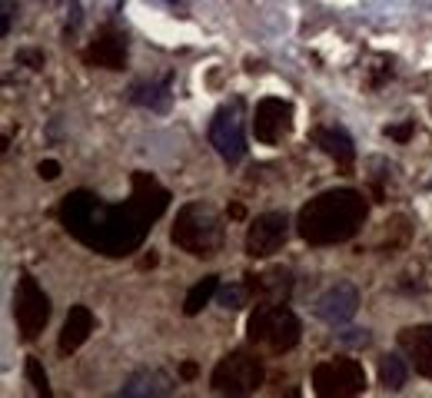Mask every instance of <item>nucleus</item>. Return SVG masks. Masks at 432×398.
<instances>
[{
    "mask_svg": "<svg viewBox=\"0 0 432 398\" xmlns=\"http://www.w3.org/2000/svg\"><path fill=\"white\" fill-rule=\"evenodd\" d=\"M60 226L80 246L110 259H123L143 246L156 219L143 210V203L133 193L127 203H107L87 189H76L60 203Z\"/></svg>",
    "mask_w": 432,
    "mask_h": 398,
    "instance_id": "obj_1",
    "label": "nucleus"
},
{
    "mask_svg": "<svg viewBox=\"0 0 432 398\" xmlns=\"http://www.w3.org/2000/svg\"><path fill=\"white\" fill-rule=\"evenodd\" d=\"M366 199L356 189H330L306 203L296 216V233L306 246H339L366 223Z\"/></svg>",
    "mask_w": 432,
    "mask_h": 398,
    "instance_id": "obj_2",
    "label": "nucleus"
},
{
    "mask_svg": "<svg viewBox=\"0 0 432 398\" xmlns=\"http://www.w3.org/2000/svg\"><path fill=\"white\" fill-rule=\"evenodd\" d=\"M170 239L173 246L190 252V256H213L216 249L223 246V223H220V212L210 206V203H187L177 210V219H173V229H170Z\"/></svg>",
    "mask_w": 432,
    "mask_h": 398,
    "instance_id": "obj_3",
    "label": "nucleus"
},
{
    "mask_svg": "<svg viewBox=\"0 0 432 398\" xmlns=\"http://www.w3.org/2000/svg\"><path fill=\"white\" fill-rule=\"evenodd\" d=\"M246 338L273 352H290L303 338V319L283 302H259L246 319Z\"/></svg>",
    "mask_w": 432,
    "mask_h": 398,
    "instance_id": "obj_4",
    "label": "nucleus"
},
{
    "mask_svg": "<svg viewBox=\"0 0 432 398\" xmlns=\"http://www.w3.org/2000/svg\"><path fill=\"white\" fill-rule=\"evenodd\" d=\"M266 382V369L263 362L250 355V352H229L216 362L210 385L220 395H253L256 388H263Z\"/></svg>",
    "mask_w": 432,
    "mask_h": 398,
    "instance_id": "obj_5",
    "label": "nucleus"
},
{
    "mask_svg": "<svg viewBox=\"0 0 432 398\" xmlns=\"http://www.w3.org/2000/svg\"><path fill=\"white\" fill-rule=\"evenodd\" d=\"M13 319H17V332L34 342V338L47 329V319H50V298L43 292L37 279L30 273H24L17 279V298H13Z\"/></svg>",
    "mask_w": 432,
    "mask_h": 398,
    "instance_id": "obj_6",
    "label": "nucleus"
},
{
    "mask_svg": "<svg viewBox=\"0 0 432 398\" xmlns=\"http://www.w3.org/2000/svg\"><path fill=\"white\" fill-rule=\"evenodd\" d=\"M313 392L319 398H353L366 392V372L356 359H332L313 369Z\"/></svg>",
    "mask_w": 432,
    "mask_h": 398,
    "instance_id": "obj_7",
    "label": "nucleus"
},
{
    "mask_svg": "<svg viewBox=\"0 0 432 398\" xmlns=\"http://www.w3.org/2000/svg\"><path fill=\"white\" fill-rule=\"evenodd\" d=\"M206 137L213 143V149L227 163H240L246 156V133H243V110L240 103H227L213 113Z\"/></svg>",
    "mask_w": 432,
    "mask_h": 398,
    "instance_id": "obj_8",
    "label": "nucleus"
},
{
    "mask_svg": "<svg viewBox=\"0 0 432 398\" xmlns=\"http://www.w3.org/2000/svg\"><path fill=\"white\" fill-rule=\"evenodd\" d=\"M286 236H290V216L283 210H269L259 212L250 229H246V256L250 259H269L276 256L283 246H286Z\"/></svg>",
    "mask_w": 432,
    "mask_h": 398,
    "instance_id": "obj_9",
    "label": "nucleus"
},
{
    "mask_svg": "<svg viewBox=\"0 0 432 398\" xmlns=\"http://www.w3.org/2000/svg\"><path fill=\"white\" fill-rule=\"evenodd\" d=\"M292 126V103L283 97H263L253 110V137L263 146H276Z\"/></svg>",
    "mask_w": 432,
    "mask_h": 398,
    "instance_id": "obj_10",
    "label": "nucleus"
},
{
    "mask_svg": "<svg viewBox=\"0 0 432 398\" xmlns=\"http://www.w3.org/2000/svg\"><path fill=\"white\" fill-rule=\"evenodd\" d=\"M356 312H359V289L353 286V282H336V286H330L316 306L319 319L326 325H336V329L353 322Z\"/></svg>",
    "mask_w": 432,
    "mask_h": 398,
    "instance_id": "obj_11",
    "label": "nucleus"
},
{
    "mask_svg": "<svg viewBox=\"0 0 432 398\" xmlns=\"http://www.w3.org/2000/svg\"><path fill=\"white\" fill-rule=\"evenodd\" d=\"M399 345L409 355V365L422 375L432 378V325H409L399 332Z\"/></svg>",
    "mask_w": 432,
    "mask_h": 398,
    "instance_id": "obj_12",
    "label": "nucleus"
},
{
    "mask_svg": "<svg viewBox=\"0 0 432 398\" xmlns=\"http://www.w3.org/2000/svg\"><path fill=\"white\" fill-rule=\"evenodd\" d=\"M90 67H103V70H123L127 67V40L120 34H103L87 47Z\"/></svg>",
    "mask_w": 432,
    "mask_h": 398,
    "instance_id": "obj_13",
    "label": "nucleus"
},
{
    "mask_svg": "<svg viewBox=\"0 0 432 398\" xmlns=\"http://www.w3.org/2000/svg\"><path fill=\"white\" fill-rule=\"evenodd\" d=\"M90 332H93V312L87 306H74V309L67 312L64 329H60V352L74 355L76 348L90 338Z\"/></svg>",
    "mask_w": 432,
    "mask_h": 398,
    "instance_id": "obj_14",
    "label": "nucleus"
},
{
    "mask_svg": "<svg viewBox=\"0 0 432 398\" xmlns=\"http://www.w3.org/2000/svg\"><path fill=\"white\" fill-rule=\"evenodd\" d=\"M170 388H173V382H170L160 369H143V372H133L127 382H123L120 395H127V398H160V395H170Z\"/></svg>",
    "mask_w": 432,
    "mask_h": 398,
    "instance_id": "obj_15",
    "label": "nucleus"
},
{
    "mask_svg": "<svg viewBox=\"0 0 432 398\" xmlns=\"http://www.w3.org/2000/svg\"><path fill=\"white\" fill-rule=\"evenodd\" d=\"M313 143H316L330 160H339L343 166H349V163L356 160L353 137H349L346 130H339V126H319V130H313Z\"/></svg>",
    "mask_w": 432,
    "mask_h": 398,
    "instance_id": "obj_16",
    "label": "nucleus"
},
{
    "mask_svg": "<svg viewBox=\"0 0 432 398\" xmlns=\"http://www.w3.org/2000/svg\"><path fill=\"white\" fill-rule=\"evenodd\" d=\"M130 103L133 107H143V110H153V113H166L170 110V80H137L130 87Z\"/></svg>",
    "mask_w": 432,
    "mask_h": 398,
    "instance_id": "obj_17",
    "label": "nucleus"
},
{
    "mask_svg": "<svg viewBox=\"0 0 432 398\" xmlns=\"http://www.w3.org/2000/svg\"><path fill=\"white\" fill-rule=\"evenodd\" d=\"M246 286L253 289L256 296H263L266 302H276L280 296H286L292 286V275L286 269H273V273H263V275H253L246 279Z\"/></svg>",
    "mask_w": 432,
    "mask_h": 398,
    "instance_id": "obj_18",
    "label": "nucleus"
},
{
    "mask_svg": "<svg viewBox=\"0 0 432 398\" xmlns=\"http://www.w3.org/2000/svg\"><path fill=\"white\" fill-rule=\"evenodd\" d=\"M379 382L389 392H399V388H406L409 382V365L396 352H389V355H382L379 359Z\"/></svg>",
    "mask_w": 432,
    "mask_h": 398,
    "instance_id": "obj_19",
    "label": "nucleus"
},
{
    "mask_svg": "<svg viewBox=\"0 0 432 398\" xmlns=\"http://www.w3.org/2000/svg\"><path fill=\"white\" fill-rule=\"evenodd\" d=\"M216 289H220V279H216V275H203V279L187 292V298H183V312H187V315H200L206 302L216 298Z\"/></svg>",
    "mask_w": 432,
    "mask_h": 398,
    "instance_id": "obj_20",
    "label": "nucleus"
},
{
    "mask_svg": "<svg viewBox=\"0 0 432 398\" xmlns=\"http://www.w3.org/2000/svg\"><path fill=\"white\" fill-rule=\"evenodd\" d=\"M24 369H27V378H30L34 392L43 395V398H50V382H47V372H43V362H40L37 355H27Z\"/></svg>",
    "mask_w": 432,
    "mask_h": 398,
    "instance_id": "obj_21",
    "label": "nucleus"
},
{
    "mask_svg": "<svg viewBox=\"0 0 432 398\" xmlns=\"http://www.w3.org/2000/svg\"><path fill=\"white\" fill-rule=\"evenodd\" d=\"M246 282H233V286H220L216 289V302H220V306H223V309H240L243 302H246V296H250V292H246Z\"/></svg>",
    "mask_w": 432,
    "mask_h": 398,
    "instance_id": "obj_22",
    "label": "nucleus"
},
{
    "mask_svg": "<svg viewBox=\"0 0 432 398\" xmlns=\"http://www.w3.org/2000/svg\"><path fill=\"white\" fill-rule=\"evenodd\" d=\"M17 60L24 63V67H30V70H40V67H43V53H40V50H20Z\"/></svg>",
    "mask_w": 432,
    "mask_h": 398,
    "instance_id": "obj_23",
    "label": "nucleus"
},
{
    "mask_svg": "<svg viewBox=\"0 0 432 398\" xmlns=\"http://www.w3.org/2000/svg\"><path fill=\"white\" fill-rule=\"evenodd\" d=\"M412 130H416V123H399V126H386V137H393L396 143H406V139L412 137Z\"/></svg>",
    "mask_w": 432,
    "mask_h": 398,
    "instance_id": "obj_24",
    "label": "nucleus"
},
{
    "mask_svg": "<svg viewBox=\"0 0 432 398\" xmlns=\"http://www.w3.org/2000/svg\"><path fill=\"white\" fill-rule=\"evenodd\" d=\"M37 173L43 176V179H57V176H60V163H57V160H43L37 166Z\"/></svg>",
    "mask_w": 432,
    "mask_h": 398,
    "instance_id": "obj_25",
    "label": "nucleus"
},
{
    "mask_svg": "<svg viewBox=\"0 0 432 398\" xmlns=\"http://www.w3.org/2000/svg\"><path fill=\"white\" fill-rule=\"evenodd\" d=\"M11 24H13V0H4V27H0L4 37L11 34Z\"/></svg>",
    "mask_w": 432,
    "mask_h": 398,
    "instance_id": "obj_26",
    "label": "nucleus"
},
{
    "mask_svg": "<svg viewBox=\"0 0 432 398\" xmlns=\"http://www.w3.org/2000/svg\"><path fill=\"white\" fill-rule=\"evenodd\" d=\"M196 372H200V369H196L193 362H183V365H180V378H187V382H193V378H196Z\"/></svg>",
    "mask_w": 432,
    "mask_h": 398,
    "instance_id": "obj_27",
    "label": "nucleus"
},
{
    "mask_svg": "<svg viewBox=\"0 0 432 398\" xmlns=\"http://www.w3.org/2000/svg\"><path fill=\"white\" fill-rule=\"evenodd\" d=\"M227 216H229V219H243V206H240V203H233V206L227 210Z\"/></svg>",
    "mask_w": 432,
    "mask_h": 398,
    "instance_id": "obj_28",
    "label": "nucleus"
},
{
    "mask_svg": "<svg viewBox=\"0 0 432 398\" xmlns=\"http://www.w3.org/2000/svg\"><path fill=\"white\" fill-rule=\"evenodd\" d=\"M163 4H170V7H177V4H180V0H163Z\"/></svg>",
    "mask_w": 432,
    "mask_h": 398,
    "instance_id": "obj_29",
    "label": "nucleus"
}]
</instances>
